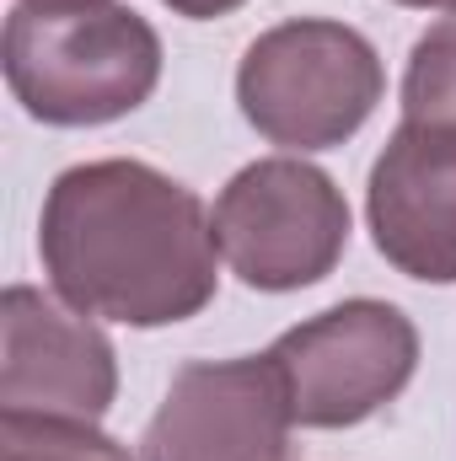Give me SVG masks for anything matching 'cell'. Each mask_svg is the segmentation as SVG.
<instances>
[{
  "label": "cell",
  "instance_id": "cell-9",
  "mask_svg": "<svg viewBox=\"0 0 456 461\" xmlns=\"http://www.w3.org/2000/svg\"><path fill=\"white\" fill-rule=\"evenodd\" d=\"M0 461H134L114 435L81 419L0 413Z\"/></svg>",
  "mask_w": 456,
  "mask_h": 461
},
{
  "label": "cell",
  "instance_id": "cell-2",
  "mask_svg": "<svg viewBox=\"0 0 456 461\" xmlns=\"http://www.w3.org/2000/svg\"><path fill=\"white\" fill-rule=\"evenodd\" d=\"M156 27L118 0L16 5L0 32V70L22 113L54 129H97L150 103L161 81Z\"/></svg>",
  "mask_w": 456,
  "mask_h": 461
},
{
  "label": "cell",
  "instance_id": "cell-12",
  "mask_svg": "<svg viewBox=\"0 0 456 461\" xmlns=\"http://www.w3.org/2000/svg\"><path fill=\"white\" fill-rule=\"evenodd\" d=\"M392 5H414V11H451V16H456V0H392Z\"/></svg>",
  "mask_w": 456,
  "mask_h": 461
},
{
  "label": "cell",
  "instance_id": "cell-11",
  "mask_svg": "<svg viewBox=\"0 0 456 461\" xmlns=\"http://www.w3.org/2000/svg\"><path fill=\"white\" fill-rule=\"evenodd\" d=\"M172 16H188V22H215V16H231L242 11L247 0H161Z\"/></svg>",
  "mask_w": 456,
  "mask_h": 461
},
{
  "label": "cell",
  "instance_id": "cell-3",
  "mask_svg": "<svg viewBox=\"0 0 456 461\" xmlns=\"http://www.w3.org/2000/svg\"><path fill=\"white\" fill-rule=\"evenodd\" d=\"M387 97L376 43L333 16H296L258 32L236 65V108L279 150H333Z\"/></svg>",
  "mask_w": 456,
  "mask_h": 461
},
{
  "label": "cell",
  "instance_id": "cell-1",
  "mask_svg": "<svg viewBox=\"0 0 456 461\" xmlns=\"http://www.w3.org/2000/svg\"><path fill=\"white\" fill-rule=\"evenodd\" d=\"M38 258L65 306L123 328L188 322L221 285L205 199L134 156L81 161L49 183Z\"/></svg>",
  "mask_w": 456,
  "mask_h": 461
},
{
  "label": "cell",
  "instance_id": "cell-10",
  "mask_svg": "<svg viewBox=\"0 0 456 461\" xmlns=\"http://www.w3.org/2000/svg\"><path fill=\"white\" fill-rule=\"evenodd\" d=\"M403 123H451L456 129V16L419 32L403 70Z\"/></svg>",
  "mask_w": 456,
  "mask_h": 461
},
{
  "label": "cell",
  "instance_id": "cell-13",
  "mask_svg": "<svg viewBox=\"0 0 456 461\" xmlns=\"http://www.w3.org/2000/svg\"><path fill=\"white\" fill-rule=\"evenodd\" d=\"M16 5H38V0H16Z\"/></svg>",
  "mask_w": 456,
  "mask_h": 461
},
{
  "label": "cell",
  "instance_id": "cell-6",
  "mask_svg": "<svg viewBox=\"0 0 456 461\" xmlns=\"http://www.w3.org/2000/svg\"><path fill=\"white\" fill-rule=\"evenodd\" d=\"M290 397L269 354L194 359L140 435V461H285Z\"/></svg>",
  "mask_w": 456,
  "mask_h": 461
},
{
  "label": "cell",
  "instance_id": "cell-5",
  "mask_svg": "<svg viewBox=\"0 0 456 461\" xmlns=\"http://www.w3.org/2000/svg\"><path fill=\"white\" fill-rule=\"evenodd\" d=\"M269 359L301 429H354L397 402L414 381L419 328L403 306L354 295L285 328L269 344Z\"/></svg>",
  "mask_w": 456,
  "mask_h": 461
},
{
  "label": "cell",
  "instance_id": "cell-8",
  "mask_svg": "<svg viewBox=\"0 0 456 461\" xmlns=\"http://www.w3.org/2000/svg\"><path fill=\"white\" fill-rule=\"evenodd\" d=\"M365 221L376 252L419 285H456V129L397 123L370 167Z\"/></svg>",
  "mask_w": 456,
  "mask_h": 461
},
{
  "label": "cell",
  "instance_id": "cell-7",
  "mask_svg": "<svg viewBox=\"0 0 456 461\" xmlns=\"http://www.w3.org/2000/svg\"><path fill=\"white\" fill-rule=\"evenodd\" d=\"M118 397V354L108 333L32 285L0 295V413L43 419H108Z\"/></svg>",
  "mask_w": 456,
  "mask_h": 461
},
{
  "label": "cell",
  "instance_id": "cell-4",
  "mask_svg": "<svg viewBox=\"0 0 456 461\" xmlns=\"http://www.w3.org/2000/svg\"><path fill=\"white\" fill-rule=\"evenodd\" d=\"M226 268L263 295L323 285L349 252L343 188L301 156L247 161L210 210Z\"/></svg>",
  "mask_w": 456,
  "mask_h": 461
}]
</instances>
